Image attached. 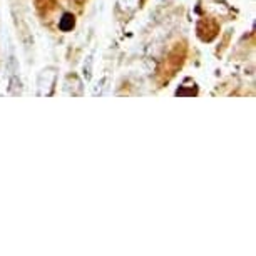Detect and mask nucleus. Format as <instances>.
Returning <instances> with one entry per match:
<instances>
[{"instance_id": "nucleus-5", "label": "nucleus", "mask_w": 256, "mask_h": 256, "mask_svg": "<svg viewBox=\"0 0 256 256\" xmlns=\"http://www.w3.org/2000/svg\"><path fill=\"white\" fill-rule=\"evenodd\" d=\"M107 82V77H102V79H99V81L96 82V84L90 87V94L92 96H101L102 94V89H104V84Z\"/></svg>"}, {"instance_id": "nucleus-2", "label": "nucleus", "mask_w": 256, "mask_h": 256, "mask_svg": "<svg viewBox=\"0 0 256 256\" xmlns=\"http://www.w3.org/2000/svg\"><path fill=\"white\" fill-rule=\"evenodd\" d=\"M92 70H94V54H89V56L84 59L82 67H81V72H82L84 81H90V77H92Z\"/></svg>"}, {"instance_id": "nucleus-4", "label": "nucleus", "mask_w": 256, "mask_h": 256, "mask_svg": "<svg viewBox=\"0 0 256 256\" xmlns=\"http://www.w3.org/2000/svg\"><path fill=\"white\" fill-rule=\"evenodd\" d=\"M9 92H10V94H14V96H19V94L22 92V82H21V79H19V76H15V74L10 77Z\"/></svg>"}, {"instance_id": "nucleus-1", "label": "nucleus", "mask_w": 256, "mask_h": 256, "mask_svg": "<svg viewBox=\"0 0 256 256\" xmlns=\"http://www.w3.org/2000/svg\"><path fill=\"white\" fill-rule=\"evenodd\" d=\"M56 77L57 72L54 67H47V69L41 70V74L37 76V96H49L52 92Z\"/></svg>"}, {"instance_id": "nucleus-6", "label": "nucleus", "mask_w": 256, "mask_h": 256, "mask_svg": "<svg viewBox=\"0 0 256 256\" xmlns=\"http://www.w3.org/2000/svg\"><path fill=\"white\" fill-rule=\"evenodd\" d=\"M119 5L123 10H132L137 5V0H119Z\"/></svg>"}, {"instance_id": "nucleus-3", "label": "nucleus", "mask_w": 256, "mask_h": 256, "mask_svg": "<svg viewBox=\"0 0 256 256\" xmlns=\"http://www.w3.org/2000/svg\"><path fill=\"white\" fill-rule=\"evenodd\" d=\"M74 25H76L74 15H70V14H64V15H62L61 22H59V27H61L62 32H69V30H72Z\"/></svg>"}]
</instances>
